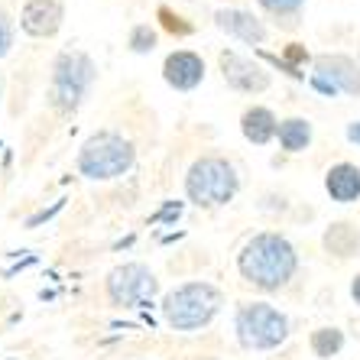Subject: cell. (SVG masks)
Returning <instances> with one entry per match:
<instances>
[{
    "instance_id": "obj_1",
    "label": "cell",
    "mask_w": 360,
    "mask_h": 360,
    "mask_svg": "<svg viewBox=\"0 0 360 360\" xmlns=\"http://www.w3.org/2000/svg\"><path fill=\"white\" fill-rule=\"evenodd\" d=\"M237 269H240L243 283L257 285L263 292H279L295 276L299 253L289 237L276 234V231H260L237 253Z\"/></svg>"
},
{
    "instance_id": "obj_2",
    "label": "cell",
    "mask_w": 360,
    "mask_h": 360,
    "mask_svg": "<svg viewBox=\"0 0 360 360\" xmlns=\"http://www.w3.org/2000/svg\"><path fill=\"white\" fill-rule=\"evenodd\" d=\"M221 305H224V292L211 283H182L162 299V315H166L169 328L176 331H201L218 319Z\"/></svg>"
},
{
    "instance_id": "obj_3",
    "label": "cell",
    "mask_w": 360,
    "mask_h": 360,
    "mask_svg": "<svg viewBox=\"0 0 360 360\" xmlns=\"http://www.w3.org/2000/svg\"><path fill=\"white\" fill-rule=\"evenodd\" d=\"M136 162V146L117 130H101L88 136L78 150V172L91 182H110V179L127 176Z\"/></svg>"
},
{
    "instance_id": "obj_4",
    "label": "cell",
    "mask_w": 360,
    "mask_h": 360,
    "mask_svg": "<svg viewBox=\"0 0 360 360\" xmlns=\"http://www.w3.org/2000/svg\"><path fill=\"white\" fill-rule=\"evenodd\" d=\"M94 78H98V65L88 52L82 49H62L52 62L49 75V104L59 114H75L84 104L88 91H91Z\"/></svg>"
},
{
    "instance_id": "obj_5",
    "label": "cell",
    "mask_w": 360,
    "mask_h": 360,
    "mask_svg": "<svg viewBox=\"0 0 360 360\" xmlns=\"http://www.w3.org/2000/svg\"><path fill=\"white\" fill-rule=\"evenodd\" d=\"M237 192H240V176H237L234 162L218 153L195 160L185 176V195L198 208H221L227 201H234Z\"/></svg>"
},
{
    "instance_id": "obj_6",
    "label": "cell",
    "mask_w": 360,
    "mask_h": 360,
    "mask_svg": "<svg viewBox=\"0 0 360 360\" xmlns=\"http://www.w3.org/2000/svg\"><path fill=\"white\" fill-rule=\"evenodd\" d=\"M234 335L243 351H276L289 338V319L269 302H247L234 315Z\"/></svg>"
},
{
    "instance_id": "obj_7",
    "label": "cell",
    "mask_w": 360,
    "mask_h": 360,
    "mask_svg": "<svg viewBox=\"0 0 360 360\" xmlns=\"http://www.w3.org/2000/svg\"><path fill=\"white\" fill-rule=\"evenodd\" d=\"M108 299L117 309H143L150 305L153 295L160 292V279L146 263H124L108 273Z\"/></svg>"
},
{
    "instance_id": "obj_8",
    "label": "cell",
    "mask_w": 360,
    "mask_h": 360,
    "mask_svg": "<svg viewBox=\"0 0 360 360\" xmlns=\"http://www.w3.org/2000/svg\"><path fill=\"white\" fill-rule=\"evenodd\" d=\"M311 88H319L321 94L335 98V94H360V65L351 56H341V52H325V56H315L311 62V75H309Z\"/></svg>"
},
{
    "instance_id": "obj_9",
    "label": "cell",
    "mask_w": 360,
    "mask_h": 360,
    "mask_svg": "<svg viewBox=\"0 0 360 360\" xmlns=\"http://www.w3.org/2000/svg\"><path fill=\"white\" fill-rule=\"evenodd\" d=\"M221 75H224L227 88H234L240 94H263L273 82L260 62L243 59L237 52H221Z\"/></svg>"
},
{
    "instance_id": "obj_10",
    "label": "cell",
    "mask_w": 360,
    "mask_h": 360,
    "mask_svg": "<svg viewBox=\"0 0 360 360\" xmlns=\"http://www.w3.org/2000/svg\"><path fill=\"white\" fill-rule=\"evenodd\" d=\"M65 10L59 0H26L23 13H20V30L33 39H49L62 30Z\"/></svg>"
},
{
    "instance_id": "obj_11",
    "label": "cell",
    "mask_w": 360,
    "mask_h": 360,
    "mask_svg": "<svg viewBox=\"0 0 360 360\" xmlns=\"http://www.w3.org/2000/svg\"><path fill=\"white\" fill-rule=\"evenodd\" d=\"M162 78L176 91H195L205 82V59H201L198 52H188V49L172 52L162 62Z\"/></svg>"
},
{
    "instance_id": "obj_12",
    "label": "cell",
    "mask_w": 360,
    "mask_h": 360,
    "mask_svg": "<svg viewBox=\"0 0 360 360\" xmlns=\"http://www.w3.org/2000/svg\"><path fill=\"white\" fill-rule=\"evenodd\" d=\"M214 23H218V30H224L227 36H234V39L247 42V46H263L269 36L266 23L253 17L250 10L221 7V10H214Z\"/></svg>"
},
{
    "instance_id": "obj_13",
    "label": "cell",
    "mask_w": 360,
    "mask_h": 360,
    "mask_svg": "<svg viewBox=\"0 0 360 360\" xmlns=\"http://www.w3.org/2000/svg\"><path fill=\"white\" fill-rule=\"evenodd\" d=\"M240 134H243V140L253 143V146H266L269 140H276L279 120H276V114H273L269 108H263V104H253V108L243 110Z\"/></svg>"
},
{
    "instance_id": "obj_14",
    "label": "cell",
    "mask_w": 360,
    "mask_h": 360,
    "mask_svg": "<svg viewBox=\"0 0 360 360\" xmlns=\"http://www.w3.org/2000/svg\"><path fill=\"white\" fill-rule=\"evenodd\" d=\"M325 192L331 195V201L351 205L360 198V169L354 162H335L325 172Z\"/></svg>"
},
{
    "instance_id": "obj_15",
    "label": "cell",
    "mask_w": 360,
    "mask_h": 360,
    "mask_svg": "<svg viewBox=\"0 0 360 360\" xmlns=\"http://www.w3.org/2000/svg\"><path fill=\"white\" fill-rule=\"evenodd\" d=\"M321 247H325L331 257H338V260H347V257L360 253V231L351 221H335V224L325 231V237H321Z\"/></svg>"
},
{
    "instance_id": "obj_16",
    "label": "cell",
    "mask_w": 360,
    "mask_h": 360,
    "mask_svg": "<svg viewBox=\"0 0 360 360\" xmlns=\"http://www.w3.org/2000/svg\"><path fill=\"white\" fill-rule=\"evenodd\" d=\"M279 146L285 153H302L309 150L311 143V124L305 117H289V120H279Z\"/></svg>"
},
{
    "instance_id": "obj_17",
    "label": "cell",
    "mask_w": 360,
    "mask_h": 360,
    "mask_svg": "<svg viewBox=\"0 0 360 360\" xmlns=\"http://www.w3.org/2000/svg\"><path fill=\"white\" fill-rule=\"evenodd\" d=\"M309 344H311V354H315V357L331 360V357H338L344 347V331L341 328H319V331H311Z\"/></svg>"
},
{
    "instance_id": "obj_18",
    "label": "cell",
    "mask_w": 360,
    "mask_h": 360,
    "mask_svg": "<svg viewBox=\"0 0 360 360\" xmlns=\"http://www.w3.org/2000/svg\"><path fill=\"white\" fill-rule=\"evenodd\" d=\"M263 10H266L269 17L276 20L283 26H299V17H302V7H305V0H257Z\"/></svg>"
},
{
    "instance_id": "obj_19",
    "label": "cell",
    "mask_w": 360,
    "mask_h": 360,
    "mask_svg": "<svg viewBox=\"0 0 360 360\" xmlns=\"http://www.w3.org/2000/svg\"><path fill=\"white\" fill-rule=\"evenodd\" d=\"M156 42H160V36H156V30H153L150 23H136L134 30H130L127 46H130V52H136V56H146V52L156 49Z\"/></svg>"
},
{
    "instance_id": "obj_20",
    "label": "cell",
    "mask_w": 360,
    "mask_h": 360,
    "mask_svg": "<svg viewBox=\"0 0 360 360\" xmlns=\"http://www.w3.org/2000/svg\"><path fill=\"white\" fill-rule=\"evenodd\" d=\"M160 23L166 26L172 36H188L195 30L192 23H185V17H179V13H172L169 7H160Z\"/></svg>"
},
{
    "instance_id": "obj_21",
    "label": "cell",
    "mask_w": 360,
    "mask_h": 360,
    "mask_svg": "<svg viewBox=\"0 0 360 360\" xmlns=\"http://www.w3.org/2000/svg\"><path fill=\"white\" fill-rule=\"evenodd\" d=\"M13 39H17L13 20H10L7 10L0 7V59H4V56H10V49H13Z\"/></svg>"
},
{
    "instance_id": "obj_22",
    "label": "cell",
    "mask_w": 360,
    "mask_h": 360,
    "mask_svg": "<svg viewBox=\"0 0 360 360\" xmlns=\"http://www.w3.org/2000/svg\"><path fill=\"white\" fill-rule=\"evenodd\" d=\"M283 62H289L292 68H299V72H302V65H305V62H315V59L309 56V49H305L302 42H289V46L283 49Z\"/></svg>"
},
{
    "instance_id": "obj_23",
    "label": "cell",
    "mask_w": 360,
    "mask_h": 360,
    "mask_svg": "<svg viewBox=\"0 0 360 360\" xmlns=\"http://www.w3.org/2000/svg\"><path fill=\"white\" fill-rule=\"evenodd\" d=\"M347 140H351V143H357V146H360V120H357V124H351V127H347Z\"/></svg>"
},
{
    "instance_id": "obj_24",
    "label": "cell",
    "mask_w": 360,
    "mask_h": 360,
    "mask_svg": "<svg viewBox=\"0 0 360 360\" xmlns=\"http://www.w3.org/2000/svg\"><path fill=\"white\" fill-rule=\"evenodd\" d=\"M351 299H354V302H357V305H360V273H357V276L351 279Z\"/></svg>"
}]
</instances>
